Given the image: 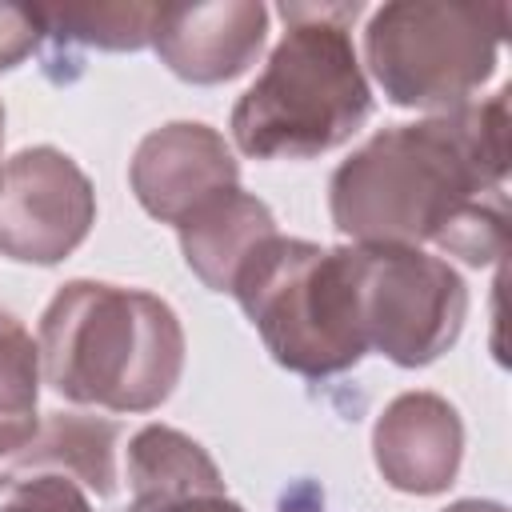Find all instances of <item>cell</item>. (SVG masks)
<instances>
[{
  "label": "cell",
  "mask_w": 512,
  "mask_h": 512,
  "mask_svg": "<svg viewBox=\"0 0 512 512\" xmlns=\"http://www.w3.org/2000/svg\"><path fill=\"white\" fill-rule=\"evenodd\" d=\"M116 444L120 424L84 416V412H48L32 440L12 452L8 460L16 468H40V472H64L72 476L88 496H112L116 492Z\"/></svg>",
  "instance_id": "cell-12"
},
{
  "label": "cell",
  "mask_w": 512,
  "mask_h": 512,
  "mask_svg": "<svg viewBox=\"0 0 512 512\" xmlns=\"http://www.w3.org/2000/svg\"><path fill=\"white\" fill-rule=\"evenodd\" d=\"M344 248L368 352H380L400 368H424L460 340L468 320V284L444 256L404 244Z\"/></svg>",
  "instance_id": "cell-6"
},
{
  "label": "cell",
  "mask_w": 512,
  "mask_h": 512,
  "mask_svg": "<svg viewBox=\"0 0 512 512\" xmlns=\"http://www.w3.org/2000/svg\"><path fill=\"white\" fill-rule=\"evenodd\" d=\"M232 296L272 360L296 376H340L368 356L344 244L328 248L276 232L248 256Z\"/></svg>",
  "instance_id": "cell-4"
},
{
  "label": "cell",
  "mask_w": 512,
  "mask_h": 512,
  "mask_svg": "<svg viewBox=\"0 0 512 512\" xmlns=\"http://www.w3.org/2000/svg\"><path fill=\"white\" fill-rule=\"evenodd\" d=\"M124 512H248L224 488H176V492H144L132 496Z\"/></svg>",
  "instance_id": "cell-17"
},
{
  "label": "cell",
  "mask_w": 512,
  "mask_h": 512,
  "mask_svg": "<svg viewBox=\"0 0 512 512\" xmlns=\"http://www.w3.org/2000/svg\"><path fill=\"white\" fill-rule=\"evenodd\" d=\"M444 512H508L500 500H480V496H468V500H456L448 504Z\"/></svg>",
  "instance_id": "cell-19"
},
{
  "label": "cell",
  "mask_w": 512,
  "mask_h": 512,
  "mask_svg": "<svg viewBox=\"0 0 512 512\" xmlns=\"http://www.w3.org/2000/svg\"><path fill=\"white\" fill-rule=\"evenodd\" d=\"M508 88L368 136L328 180L332 224L352 244H436L476 200L504 196Z\"/></svg>",
  "instance_id": "cell-1"
},
{
  "label": "cell",
  "mask_w": 512,
  "mask_h": 512,
  "mask_svg": "<svg viewBox=\"0 0 512 512\" xmlns=\"http://www.w3.org/2000/svg\"><path fill=\"white\" fill-rule=\"evenodd\" d=\"M0 152H4V104H0ZM4 168V164H0Z\"/></svg>",
  "instance_id": "cell-20"
},
{
  "label": "cell",
  "mask_w": 512,
  "mask_h": 512,
  "mask_svg": "<svg viewBox=\"0 0 512 512\" xmlns=\"http://www.w3.org/2000/svg\"><path fill=\"white\" fill-rule=\"evenodd\" d=\"M44 384L84 408L152 412L184 376V324L168 300L108 280H68L36 328Z\"/></svg>",
  "instance_id": "cell-2"
},
{
  "label": "cell",
  "mask_w": 512,
  "mask_h": 512,
  "mask_svg": "<svg viewBox=\"0 0 512 512\" xmlns=\"http://www.w3.org/2000/svg\"><path fill=\"white\" fill-rule=\"evenodd\" d=\"M44 28L36 8L24 4H0V72H12L16 64H24L36 44H40Z\"/></svg>",
  "instance_id": "cell-18"
},
{
  "label": "cell",
  "mask_w": 512,
  "mask_h": 512,
  "mask_svg": "<svg viewBox=\"0 0 512 512\" xmlns=\"http://www.w3.org/2000/svg\"><path fill=\"white\" fill-rule=\"evenodd\" d=\"M40 352L32 332L0 308V460L20 452L36 424V400H40Z\"/></svg>",
  "instance_id": "cell-15"
},
{
  "label": "cell",
  "mask_w": 512,
  "mask_h": 512,
  "mask_svg": "<svg viewBox=\"0 0 512 512\" xmlns=\"http://www.w3.org/2000/svg\"><path fill=\"white\" fill-rule=\"evenodd\" d=\"M176 232H180V252L192 276L212 292H232L248 256L264 240H272L280 228L272 208L260 196L244 188H228L208 204H200L192 216H184Z\"/></svg>",
  "instance_id": "cell-11"
},
{
  "label": "cell",
  "mask_w": 512,
  "mask_h": 512,
  "mask_svg": "<svg viewBox=\"0 0 512 512\" xmlns=\"http://www.w3.org/2000/svg\"><path fill=\"white\" fill-rule=\"evenodd\" d=\"M284 36L236 100L232 144L252 160H312L372 116V84L352 44L360 4H280Z\"/></svg>",
  "instance_id": "cell-3"
},
{
  "label": "cell",
  "mask_w": 512,
  "mask_h": 512,
  "mask_svg": "<svg viewBox=\"0 0 512 512\" xmlns=\"http://www.w3.org/2000/svg\"><path fill=\"white\" fill-rule=\"evenodd\" d=\"M128 184L148 216L160 224H180L212 196L240 188V160L212 124L172 120L136 144Z\"/></svg>",
  "instance_id": "cell-8"
},
{
  "label": "cell",
  "mask_w": 512,
  "mask_h": 512,
  "mask_svg": "<svg viewBox=\"0 0 512 512\" xmlns=\"http://www.w3.org/2000/svg\"><path fill=\"white\" fill-rule=\"evenodd\" d=\"M96 224V188L60 148L36 144L0 168V256L52 268Z\"/></svg>",
  "instance_id": "cell-7"
},
{
  "label": "cell",
  "mask_w": 512,
  "mask_h": 512,
  "mask_svg": "<svg viewBox=\"0 0 512 512\" xmlns=\"http://www.w3.org/2000/svg\"><path fill=\"white\" fill-rule=\"evenodd\" d=\"M128 488L176 492V488H224V476L208 448L172 424H144L128 440Z\"/></svg>",
  "instance_id": "cell-14"
},
{
  "label": "cell",
  "mask_w": 512,
  "mask_h": 512,
  "mask_svg": "<svg viewBox=\"0 0 512 512\" xmlns=\"http://www.w3.org/2000/svg\"><path fill=\"white\" fill-rule=\"evenodd\" d=\"M40 28L64 44L100 52H140L156 40L164 4H36Z\"/></svg>",
  "instance_id": "cell-13"
},
{
  "label": "cell",
  "mask_w": 512,
  "mask_h": 512,
  "mask_svg": "<svg viewBox=\"0 0 512 512\" xmlns=\"http://www.w3.org/2000/svg\"><path fill=\"white\" fill-rule=\"evenodd\" d=\"M372 460L396 492H448L464 460V420L456 404L424 388L392 396L372 424Z\"/></svg>",
  "instance_id": "cell-9"
},
{
  "label": "cell",
  "mask_w": 512,
  "mask_h": 512,
  "mask_svg": "<svg viewBox=\"0 0 512 512\" xmlns=\"http://www.w3.org/2000/svg\"><path fill=\"white\" fill-rule=\"evenodd\" d=\"M264 40L268 8L260 0H212L164 4L152 48L184 84H224L256 64Z\"/></svg>",
  "instance_id": "cell-10"
},
{
  "label": "cell",
  "mask_w": 512,
  "mask_h": 512,
  "mask_svg": "<svg viewBox=\"0 0 512 512\" xmlns=\"http://www.w3.org/2000/svg\"><path fill=\"white\" fill-rule=\"evenodd\" d=\"M0 512H96L92 496L64 472H0Z\"/></svg>",
  "instance_id": "cell-16"
},
{
  "label": "cell",
  "mask_w": 512,
  "mask_h": 512,
  "mask_svg": "<svg viewBox=\"0 0 512 512\" xmlns=\"http://www.w3.org/2000/svg\"><path fill=\"white\" fill-rule=\"evenodd\" d=\"M508 4L396 0L368 16L364 68L396 108L452 112L496 72Z\"/></svg>",
  "instance_id": "cell-5"
}]
</instances>
